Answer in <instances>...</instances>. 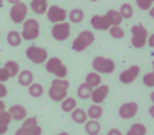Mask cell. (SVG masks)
Listing matches in <instances>:
<instances>
[{
	"label": "cell",
	"instance_id": "48",
	"mask_svg": "<svg viewBox=\"0 0 154 135\" xmlns=\"http://www.w3.org/2000/svg\"><path fill=\"white\" fill-rule=\"evenodd\" d=\"M58 135H70V134H68V133H60Z\"/></svg>",
	"mask_w": 154,
	"mask_h": 135
},
{
	"label": "cell",
	"instance_id": "21",
	"mask_svg": "<svg viewBox=\"0 0 154 135\" xmlns=\"http://www.w3.org/2000/svg\"><path fill=\"white\" fill-rule=\"evenodd\" d=\"M92 91H93V88L91 87L89 84L82 82V84L77 88V96H79L80 99H82V100H88V99H91V96H92Z\"/></svg>",
	"mask_w": 154,
	"mask_h": 135
},
{
	"label": "cell",
	"instance_id": "6",
	"mask_svg": "<svg viewBox=\"0 0 154 135\" xmlns=\"http://www.w3.org/2000/svg\"><path fill=\"white\" fill-rule=\"evenodd\" d=\"M92 68L95 72L97 73H103V74H109L115 70L116 65H115L114 60L111 58H107V57H103V56H97L93 58L92 61Z\"/></svg>",
	"mask_w": 154,
	"mask_h": 135
},
{
	"label": "cell",
	"instance_id": "24",
	"mask_svg": "<svg viewBox=\"0 0 154 135\" xmlns=\"http://www.w3.org/2000/svg\"><path fill=\"white\" fill-rule=\"evenodd\" d=\"M22 41H23V38H22L20 32L15 31V30H12V31H10L7 34V43L10 46L16 48V46H19L22 43Z\"/></svg>",
	"mask_w": 154,
	"mask_h": 135
},
{
	"label": "cell",
	"instance_id": "15",
	"mask_svg": "<svg viewBox=\"0 0 154 135\" xmlns=\"http://www.w3.org/2000/svg\"><path fill=\"white\" fill-rule=\"evenodd\" d=\"M8 112H10L12 120H24L27 118V109L23 106H20V104L11 106Z\"/></svg>",
	"mask_w": 154,
	"mask_h": 135
},
{
	"label": "cell",
	"instance_id": "41",
	"mask_svg": "<svg viewBox=\"0 0 154 135\" xmlns=\"http://www.w3.org/2000/svg\"><path fill=\"white\" fill-rule=\"evenodd\" d=\"M8 131V126L7 124H2L0 123V135H4Z\"/></svg>",
	"mask_w": 154,
	"mask_h": 135
},
{
	"label": "cell",
	"instance_id": "11",
	"mask_svg": "<svg viewBox=\"0 0 154 135\" xmlns=\"http://www.w3.org/2000/svg\"><path fill=\"white\" fill-rule=\"evenodd\" d=\"M139 73H141V68L138 65H133V66L127 68L119 74V81L122 84H131V82H134L137 80Z\"/></svg>",
	"mask_w": 154,
	"mask_h": 135
},
{
	"label": "cell",
	"instance_id": "16",
	"mask_svg": "<svg viewBox=\"0 0 154 135\" xmlns=\"http://www.w3.org/2000/svg\"><path fill=\"white\" fill-rule=\"evenodd\" d=\"M30 8L32 10V12L38 14V15H43V14H46V11L49 8L48 0H31Z\"/></svg>",
	"mask_w": 154,
	"mask_h": 135
},
{
	"label": "cell",
	"instance_id": "19",
	"mask_svg": "<svg viewBox=\"0 0 154 135\" xmlns=\"http://www.w3.org/2000/svg\"><path fill=\"white\" fill-rule=\"evenodd\" d=\"M70 116H72L73 122L77 123V124H84V123L88 120L87 111H84L82 108H77V107L70 112Z\"/></svg>",
	"mask_w": 154,
	"mask_h": 135
},
{
	"label": "cell",
	"instance_id": "20",
	"mask_svg": "<svg viewBox=\"0 0 154 135\" xmlns=\"http://www.w3.org/2000/svg\"><path fill=\"white\" fill-rule=\"evenodd\" d=\"M15 135H42V127L35 124L32 127H20L16 130Z\"/></svg>",
	"mask_w": 154,
	"mask_h": 135
},
{
	"label": "cell",
	"instance_id": "5",
	"mask_svg": "<svg viewBox=\"0 0 154 135\" xmlns=\"http://www.w3.org/2000/svg\"><path fill=\"white\" fill-rule=\"evenodd\" d=\"M46 70L49 73L54 74L57 78H66L68 76V68L65 64L58 58V57H51L46 60Z\"/></svg>",
	"mask_w": 154,
	"mask_h": 135
},
{
	"label": "cell",
	"instance_id": "17",
	"mask_svg": "<svg viewBox=\"0 0 154 135\" xmlns=\"http://www.w3.org/2000/svg\"><path fill=\"white\" fill-rule=\"evenodd\" d=\"M18 81L22 87H29V85L34 81V74H32L31 70H27V69L20 70L18 73Z\"/></svg>",
	"mask_w": 154,
	"mask_h": 135
},
{
	"label": "cell",
	"instance_id": "43",
	"mask_svg": "<svg viewBox=\"0 0 154 135\" xmlns=\"http://www.w3.org/2000/svg\"><path fill=\"white\" fill-rule=\"evenodd\" d=\"M4 109H5V103L0 99V111H4Z\"/></svg>",
	"mask_w": 154,
	"mask_h": 135
},
{
	"label": "cell",
	"instance_id": "40",
	"mask_svg": "<svg viewBox=\"0 0 154 135\" xmlns=\"http://www.w3.org/2000/svg\"><path fill=\"white\" fill-rule=\"evenodd\" d=\"M147 45H149L150 48L154 49V34H152V35H149V37H147Z\"/></svg>",
	"mask_w": 154,
	"mask_h": 135
},
{
	"label": "cell",
	"instance_id": "23",
	"mask_svg": "<svg viewBox=\"0 0 154 135\" xmlns=\"http://www.w3.org/2000/svg\"><path fill=\"white\" fill-rule=\"evenodd\" d=\"M106 16L111 26H120V23H122V20H123L122 15H120L119 11H116V10H109L108 12L106 14Z\"/></svg>",
	"mask_w": 154,
	"mask_h": 135
},
{
	"label": "cell",
	"instance_id": "1",
	"mask_svg": "<svg viewBox=\"0 0 154 135\" xmlns=\"http://www.w3.org/2000/svg\"><path fill=\"white\" fill-rule=\"evenodd\" d=\"M70 84L66 78H56L51 81V87L49 89V97L53 101L61 103L65 97L68 96V89Z\"/></svg>",
	"mask_w": 154,
	"mask_h": 135
},
{
	"label": "cell",
	"instance_id": "30",
	"mask_svg": "<svg viewBox=\"0 0 154 135\" xmlns=\"http://www.w3.org/2000/svg\"><path fill=\"white\" fill-rule=\"evenodd\" d=\"M43 92H45L43 87L41 84H38V82H31L29 85V93L32 97H41L43 95Z\"/></svg>",
	"mask_w": 154,
	"mask_h": 135
},
{
	"label": "cell",
	"instance_id": "26",
	"mask_svg": "<svg viewBox=\"0 0 154 135\" xmlns=\"http://www.w3.org/2000/svg\"><path fill=\"white\" fill-rule=\"evenodd\" d=\"M3 68H4L5 72L8 73L10 78H11V77H16V76H18V73L20 72V66H19V64L16 61H7Z\"/></svg>",
	"mask_w": 154,
	"mask_h": 135
},
{
	"label": "cell",
	"instance_id": "50",
	"mask_svg": "<svg viewBox=\"0 0 154 135\" xmlns=\"http://www.w3.org/2000/svg\"><path fill=\"white\" fill-rule=\"evenodd\" d=\"M91 2H97V0H91Z\"/></svg>",
	"mask_w": 154,
	"mask_h": 135
},
{
	"label": "cell",
	"instance_id": "8",
	"mask_svg": "<svg viewBox=\"0 0 154 135\" xmlns=\"http://www.w3.org/2000/svg\"><path fill=\"white\" fill-rule=\"evenodd\" d=\"M27 14H29V5L24 4L23 2L15 3L10 10V18L14 23L20 24L27 19Z\"/></svg>",
	"mask_w": 154,
	"mask_h": 135
},
{
	"label": "cell",
	"instance_id": "37",
	"mask_svg": "<svg viewBox=\"0 0 154 135\" xmlns=\"http://www.w3.org/2000/svg\"><path fill=\"white\" fill-rule=\"evenodd\" d=\"M8 78H10V76H8V73L5 72V69L4 68H0V82L7 81Z\"/></svg>",
	"mask_w": 154,
	"mask_h": 135
},
{
	"label": "cell",
	"instance_id": "33",
	"mask_svg": "<svg viewBox=\"0 0 154 135\" xmlns=\"http://www.w3.org/2000/svg\"><path fill=\"white\" fill-rule=\"evenodd\" d=\"M143 84L149 88H154V70L149 72L143 76Z\"/></svg>",
	"mask_w": 154,
	"mask_h": 135
},
{
	"label": "cell",
	"instance_id": "47",
	"mask_svg": "<svg viewBox=\"0 0 154 135\" xmlns=\"http://www.w3.org/2000/svg\"><path fill=\"white\" fill-rule=\"evenodd\" d=\"M3 3H4V0H0V8L3 7Z\"/></svg>",
	"mask_w": 154,
	"mask_h": 135
},
{
	"label": "cell",
	"instance_id": "31",
	"mask_svg": "<svg viewBox=\"0 0 154 135\" xmlns=\"http://www.w3.org/2000/svg\"><path fill=\"white\" fill-rule=\"evenodd\" d=\"M119 14L122 15L123 19H130L133 18V14H134V8L130 3H125V4L120 5V10H119Z\"/></svg>",
	"mask_w": 154,
	"mask_h": 135
},
{
	"label": "cell",
	"instance_id": "34",
	"mask_svg": "<svg viewBox=\"0 0 154 135\" xmlns=\"http://www.w3.org/2000/svg\"><path fill=\"white\" fill-rule=\"evenodd\" d=\"M11 120H12V118H11L10 112L5 111V109H4V111H0V123H2V124L10 126Z\"/></svg>",
	"mask_w": 154,
	"mask_h": 135
},
{
	"label": "cell",
	"instance_id": "29",
	"mask_svg": "<svg viewBox=\"0 0 154 135\" xmlns=\"http://www.w3.org/2000/svg\"><path fill=\"white\" fill-rule=\"evenodd\" d=\"M146 134H147V128H146V126L142 124V123H135V124H133L127 130V133H126V135H146Z\"/></svg>",
	"mask_w": 154,
	"mask_h": 135
},
{
	"label": "cell",
	"instance_id": "28",
	"mask_svg": "<svg viewBox=\"0 0 154 135\" xmlns=\"http://www.w3.org/2000/svg\"><path fill=\"white\" fill-rule=\"evenodd\" d=\"M77 107V101H76V99L75 97H65L64 100L61 101V108H62V111L64 112H68V114H70V112L73 111Z\"/></svg>",
	"mask_w": 154,
	"mask_h": 135
},
{
	"label": "cell",
	"instance_id": "9",
	"mask_svg": "<svg viewBox=\"0 0 154 135\" xmlns=\"http://www.w3.org/2000/svg\"><path fill=\"white\" fill-rule=\"evenodd\" d=\"M46 16H48L49 22L51 23H60V22H65L68 18V12L65 8L60 7V5H50L46 11Z\"/></svg>",
	"mask_w": 154,
	"mask_h": 135
},
{
	"label": "cell",
	"instance_id": "42",
	"mask_svg": "<svg viewBox=\"0 0 154 135\" xmlns=\"http://www.w3.org/2000/svg\"><path fill=\"white\" fill-rule=\"evenodd\" d=\"M147 11H149V15H150V16H152V18L154 19V5H152V7H150Z\"/></svg>",
	"mask_w": 154,
	"mask_h": 135
},
{
	"label": "cell",
	"instance_id": "32",
	"mask_svg": "<svg viewBox=\"0 0 154 135\" xmlns=\"http://www.w3.org/2000/svg\"><path fill=\"white\" fill-rule=\"evenodd\" d=\"M108 31H109V34H111V37L115 38V39H122V38L125 37V30L120 26H111L108 29Z\"/></svg>",
	"mask_w": 154,
	"mask_h": 135
},
{
	"label": "cell",
	"instance_id": "36",
	"mask_svg": "<svg viewBox=\"0 0 154 135\" xmlns=\"http://www.w3.org/2000/svg\"><path fill=\"white\" fill-rule=\"evenodd\" d=\"M38 124V118L37 116H31V118H26L23 120V124L22 127H32V126Z\"/></svg>",
	"mask_w": 154,
	"mask_h": 135
},
{
	"label": "cell",
	"instance_id": "3",
	"mask_svg": "<svg viewBox=\"0 0 154 135\" xmlns=\"http://www.w3.org/2000/svg\"><path fill=\"white\" fill-rule=\"evenodd\" d=\"M23 30H22V38L24 41H34L39 37L41 34V29H39V23L37 19L34 18H29L23 22Z\"/></svg>",
	"mask_w": 154,
	"mask_h": 135
},
{
	"label": "cell",
	"instance_id": "35",
	"mask_svg": "<svg viewBox=\"0 0 154 135\" xmlns=\"http://www.w3.org/2000/svg\"><path fill=\"white\" fill-rule=\"evenodd\" d=\"M153 3H154V0H137V5L142 11H147L153 5Z\"/></svg>",
	"mask_w": 154,
	"mask_h": 135
},
{
	"label": "cell",
	"instance_id": "44",
	"mask_svg": "<svg viewBox=\"0 0 154 135\" xmlns=\"http://www.w3.org/2000/svg\"><path fill=\"white\" fill-rule=\"evenodd\" d=\"M149 114H150V116L152 118H154V104L149 108Z\"/></svg>",
	"mask_w": 154,
	"mask_h": 135
},
{
	"label": "cell",
	"instance_id": "14",
	"mask_svg": "<svg viewBox=\"0 0 154 135\" xmlns=\"http://www.w3.org/2000/svg\"><path fill=\"white\" fill-rule=\"evenodd\" d=\"M91 24L95 30H99V31H107V30L111 27L108 19H107L106 15H95L91 19Z\"/></svg>",
	"mask_w": 154,
	"mask_h": 135
},
{
	"label": "cell",
	"instance_id": "22",
	"mask_svg": "<svg viewBox=\"0 0 154 135\" xmlns=\"http://www.w3.org/2000/svg\"><path fill=\"white\" fill-rule=\"evenodd\" d=\"M88 119H93V120H99L103 116V108L100 104H92L87 111Z\"/></svg>",
	"mask_w": 154,
	"mask_h": 135
},
{
	"label": "cell",
	"instance_id": "46",
	"mask_svg": "<svg viewBox=\"0 0 154 135\" xmlns=\"http://www.w3.org/2000/svg\"><path fill=\"white\" fill-rule=\"evenodd\" d=\"M150 100H152V103L154 104V92H152V95H150Z\"/></svg>",
	"mask_w": 154,
	"mask_h": 135
},
{
	"label": "cell",
	"instance_id": "12",
	"mask_svg": "<svg viewBox=\"0 0 154 135\" xmlns=\"http://www.w3.org/2000/svg\"><path fill=\"white\" fill-rule=\"evenodd\" d=\"M138 104L134 103V101H128V103H125L119 107V116L125 120L133 119L137 114H138Z\"/></svg>",
	"mask_w": 154,
	"mask_h": 135
},
{
	"label": "cell",
	"instance_id": "49",
	"mask_svg": "<svg viewBox=\"0 0 154 135\" xmlns=\"http://www.w3.org/2000/svg\"><path fill=\"white\" fill-rule=\"evenodd\" d=\"M152 65H153V70H154V60H153V64Z\"/></svg>",
	"mask_w": 154,
	"mask_h": 135
},
{
	"label": "cell",
	"instance_id": "27",
	"mask_svg": "<svg viewBox=\"0 0 154 135\" xmlns=\"http://www.w3.org/2000/svg\"><path fill=\"white\" fill-rule=\"evenodd\" d=\"M85 82H87V84H89L92 88L99 87V85L101 84L100 73H97V72H91V73H88L87 77H85Z\"/></svg>",
	"mask_w": 154,
	"mask_h": 135
},
{
	"label": "cell",
	"instance_id": "18",
	"mask_svg": "<svg viewBox=\"0 0 154 135\" xmlns=\"http://www.w3.org/2000/svg\"><path fill=\"white\" fill-rule=\"evenodd\" d=\"M84 124H85V133H87L88 135H97V134H100L101 126H100V123H99V120L88 119Z\"/></svg>",
	"mask_w": 154,
	"mask_h": 135
},
{
	"label": "cell",
	"instance_id": "4",
	"mask_svg": "<svg viewBox=\"0 0 154 135\" xmlns=\"http://www.w3.org/2000/svg\"><path fill=\"white\" fill-rule=\"evenodd\" d=\"M93 42H95L93 32L89 31V30H84L75 38V41L72 43V49L77 53H80V51H84L85 49H88Z\"/></svg>",
	"mask_w": 154,
	"mask_h": 135
},
{
	"label": "cell",
	"instance_id": "13",
	"mask_svg": "<svg viewBox=\"0 0 154 135\" xmlns=\"http://www.w3.org/2000/svg\"><path fill=\"white\" fill-rule=\"evenodd\" d=\"M108 93H109V87H108V85L100 84L99 87L93 88L91 99H92V101H93L95 104H101V103H103V101L107 99Z\"/></svg>",
	"mask_w": 154,
	"mask_h": 135
},
{
	"label": "cell",
	"instance_id": "45",
	"mask_svg": "<svg viewBox=\"0 0 154 135\" xmlns=\"http://www.w3.org/2000/svg\"><path fill=\"white\" fill-rule=\"evenodd\" d=\"M8 3H11V4H15V3H19V2H22V0H7Z\"/></svg>",
	"mask_w": 154,
	"mask_h": 135
},
{
	"label": "cell",
	"instance_id": "7",
	"mask_svg": "<svg viewBox=\"0 0 154 135\" xmlns=\"http://www.w3.org/2000/svg\"><path fill=\"white\" fill-rule=\"evenodd\" d=\"M26 57L32 64L41 65V64H45L46 62V60L49 58V54H48V51H46V49L32 45L26 49Z\"/></svg>",
	"mask_w": 154,
	"mask_h": 135
},
{
	"label": "cell",
	"instance_id": "38",
	"mask_svg": "<svg viewBox=\"0 0 154 135\" xmlns=\"http://www.w3.org/2000/svg\"><path fill=\"white\" fill-rule=\"evenodd\" d=\"M7 93H8V89H7V87H5V84L4 82H0V99L5 97Z\"/></svg>",
	"mask_w": 154,
	"mask_h": 135
},
{
	"label": "cell",
	"instance_id": "10",
	"mask_svg": "<svg viewBox=\"0 0 154 135\" xmlns=\"http://www.w3.org/2000/svg\"><path fill=\"white\" fill-rule=\"evenodd\" d=\"M51 35L56 41H65L70 35V24L68 22H60L56 23L51 29Z\"/></svg>",
	"mask_w": 154,
	"mask_h": 135
},
{
	"label": "cell",
	"instance_id": "2",
	"mask_svg": "<svg viewBox=\"0 0 154 135\" xmlns=\"http://www.w3.org/2000/svg\"><path fill=\"white\" fill-rule=\"evenodd\" d=\"M147 32L146 27H143L142 24H134L131 27V45L135 49H142L146 46L147 43Z\"/></svg>",
	"mask_w": 154,
	"mask_h": 135
},
{
	"label": "cell",
	"instance_id": "25",
	"mask_svg": "<svg viewBox=\"0 0 154 135\" xmlns=\"http://www.w3.org/2000/svg\"><path fill=\"white\" fill-rule=\"evenodd\" d=\"M84 16H85V14H84V11H82L81 8H73V10L68 14L69 20L72 22V23H75V24L81 23V22L84 20Z\"/></svg>",
	"mask_w": 154,
	"mask_h": 135
},
{
	"label": "cell",
	"instance_id": "39",
	"mask_svg": "<svg viewBox=\"0 0 154 135\" xmlns=\"http://www.w3.org/2000/svg\"><path fill=\"white\" fill-rule=\"evenodd\" d=\"M107 135H123V134H122V131L118 130V128H111V130L107 133Z\"/></svg>",
	"mask_w": 154,
	"mask_h": 135
}]
</instances>
